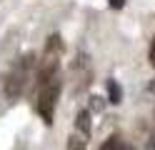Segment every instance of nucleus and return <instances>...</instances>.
I'll return each instance as SVG.
<instances>
[{"label": "nucleus", "mask_w": 155, "mask_h": 150, "mask_svg": "<svg viewBox=\"0 0 155 150\" xmlns=\"http://www.w3.org/2000/svg\"><path fill=\"white\" fill-rule=\"evenodd\" d=\"M63 38L60 35H50L45 40V50H43V60L38 63V75H35V85L43 88L45 83H50V80L58 75V68H60V58H63Z\"/></svg>", "instance_id": "1"}, {"label": "nucleus", "mask_w": 155, "mask_h": 150, "mask_svg": "<svg viewBox=\"0 0 155 150\" xmlns=\"http://www.w3.org/2000/svg\"><path fill=\"white\" fill-rule=\"evenodd\" d=\"M33 65H35V55L33 53H25L10 68V73H8V78H5V95H8V100H18V98L23 95L28 80H30Z\"/></svg>", "instance_id": "2"}, {"label": "nucleus", "mask_w": 155, "mask_h": 150, "mask_svg": "<svg viewBox=\"0 0 155 150\" xmlns=\"http://www.w3.org/2000/svg\"><path fill=\"white\" fill-rule=\"evenodd\" d=\"M60 90H63V78L55 75L50 83H45L38 93V103H35V110L38 115L43 118L45 125H53L55 120V108H58V100H60Z\"/></svg>", "instance_id": "3"}, {"label": "nucleus", "mask_w": 155, "mask_h": 150, "mask_svg": "<svg viewBox=\"0 0 155 150\" xmlns=\"http://www.w3.org/2000/svg\"><path fill=\"white\" fill-rule=\"evenodd\" d=\"M90 140V110H80L75 128L68 135V150H85Z\"/></svg>", "instance_id": "4"}, {"label": "nucleus", "mask_w": 155, "mask_h": 150, "mask_svg": "<svg viewBox=\"0 0 155 150\" xmlns=\"http://www.w3.org/2000/svg\"><path fill=\"white\" fill-rule=\"evenodd\" d=\"M73 78H78V90H83L85 85L90 83V78H93V70L88 65V58H85V53L78 55V60L73 63Z\"/></svg>", "instance_id": "5"}, {"label": "nucleus", "mask_w": 155, "mask_h": 150, "mask_svg": "<svg viewBox=\"0 0 155 150\" xmlns=\"http://www.w3.org/2000/svg\"><path fill=\"white\" fill-rule=\"evenodd\" d=\"M100 150H135V148H133V145H128L120 135H110V138L100 145Z\"/></svg>", "instance_id": "6"}, {"label": "nucleus", "mask_w": 155, "mask_h": 150, "mask_svg": "<svg viewBox=\"0 0 155 150\" xmlns=\"http://www.w3.org/2000/svg\"><path fill=\"white\" fill-rule=\"evenodd\" d=\"M108 98H110V103H113V105L123 103V88H120V83H118L115 78L108 80Z\"/></svg>", "instance_id": "7"}, {"label": "nucleus", "mask_w": 155, "mask_h": 150, "mask_svg": "<svg viewBox=\"0 0 155 150\" xmlns=\"http://www.w3.org/2000/svg\"><path fill=\"white\" fill-rule=\"evenodd\" d=\"M145 150H155V130L150 133V138H148V143H145Z\"/></svg>", "instance_id": "8"}, {"label": "nucleus", "mask_w": 155, "mask_h": 150, "mask_svg": "<svg viewBox=\"0 0 155 150\" xmlns=\"http://www.w3.org/2000/svg\"><path fill=\"white\" fill-rule=\"evenodd\" d=\"M125 5V0H110V8H115V10H120Z\"/></svg>", "instance_id": "9"}, {"label": "nucleus", "mask_w": 155, "mask_h": 150, "mask_svg": "<svg viewBox=\"0 0 155 150\" xmlns=\"http://www.w3.org/2000/svg\"><path fill=\"white\" fill-rule=\"evenodd\" d=\"M150 63L155 68V38H153V45H150Z\"/></svg>", "instance_id": "10"}]
</instances>
